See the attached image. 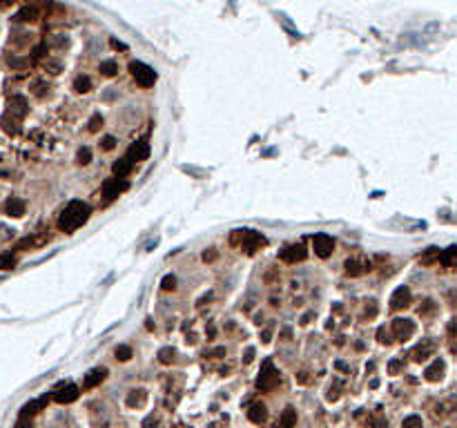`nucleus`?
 <instances>
[{"label":"nucleus","instance_id":"obj_37","mask_svg":"<svg viewBox=\"0 0 457 428\" xmlns=\"http://www.w3.org/2000/svg\"><path fill=\"white\" fill-rule=\"evenodd\" d=\"M143 428H156V419L154 417H148L143 421Z\"/></svg>","mask_w":457,"mask_h":428},{"label":"nucleus","instance_id":"obj_40","mask_svg":"<svg viewBox=\"0 0 457 428\" xmlns=\"http://www.w3.org/2000/svg\"><path fill=\"white\" fill-rule=\"evenodd\" d=\"M337 397H339V395H337V390H332V388L328 390V401H334V399H337Z\"/></svg>","mask_w":457,"mask_h":428},{"label":"nucleus","instance_id":"obj_4","mask_svg":"<svg viewBox=\"0 0 457 428\" xmlns=\"http://www.w3.org/2000/svg\"><path fill=\"white\" fill-rule=\"evenodd\" d=\"M279 384V372L274 370L272 362H266L263 368H261V375L257 379V388L259 390H272Z\"/></svg>","mask_w":457,"mask_h":428},{"label":"nucleus","instance_id":"obj_10","mask_svg":"<svg viewBox=\"0 0 457 428\" xmlns=\"http://www.w3.org/2000/svg\"><path fill=\"white\" fill-rule=\"evenodd\" d=\"M393 332H395V339L406 341V339L413 337V332H415V323H413L411 319H395L393 321Z\"/></svg>","mask_w":457,"mask_h":428},{"label":"nucleus","instance_id":"obj_35","mask_svg":"<svg viewBox=\"0 0 457 428\" xmlns=\"http://www.w3.org/2000/svg\"><path fill=\"white\" fill-rule=\"evenodd\" d=\"M388 370H391V375H397V372L401 370V362H399V359H393L391 366H388Z\"/></svg>","mask_w":457,"mask_h":428},{"label":"nucleus","instance_id":"obj_31","mask_svg":"<svg viewBox=\"0 0 457 428\" xmlns=\"http://www.w3.org/2000/svg\"><path fill=\"white\" fill-rule=\"evenodd\" d=\"M401 428H422V417H417V415H411V417L404 419Z\"/></svg>","mask_w":457,"mask_h":428},{"label":"nucleus","instance_id":"obj_9","mask_svg":"<svg viewBox=\"0 0 457 428\" xmlns=\"http://www.w3.org/2000/svg\"><path fill=\"white\" fill-rule=\"evenodd\" d=\"M279 256L285 261V264H297V261H303L306 259V248L301 243H292V246H285Z\"/></svg>","mask_w":457,"mask_h":428},{"label":"nucleus","instance_id":"obj_27","mask_svg":"<svg viewBox=\"0 0 457 428\" xmlns=\"http://www.w3.org/2000/svg\"><path fill=\"white\" fill-rule=\"evenodd\" d=\"M176 357V352L172 350V348H161L158 350V359H161V364H172Z\"/></svg>","mask_w":457,"mask_h":428},{"label":"nucleus","instance_id":"obj_25","mask_svg":"<svg viewBox=\"0 0 457 428\" xmlns=\"http://www.w3.org/2000/svg\"><path fill=\"white\" fill-rule=\"evenodd\" d=\"M435 259H440V250L437 248H428L426 250V254L424 256H419V264H424V266H428V264H432Z\"/></svg>","mask_w":457,"mask_h":428},{"label":"nucleus","instance_id":"obj_23","mask_svg":"<svg viewBox=\"0 0 457 428\" xmlns=\"http://www.w3.org/2000/svg\"><path fill=\"white\" fill-rule=\"evenodd\" d=\"M346 272H348L350 277H359V274H364V272H366V268L359 264V261L348 259V261H346Z\"/></svg>","mask_w":457,"mask_h":428},{"label":"nucleus","instance_id":"obj_5","mask_svg":"<svg viewBox=\"0 0 457 428\" xmlns=\"http://www.w3.org/2000/svg\"><path fill=\"white\" fill-rule=\"evenodd\" d=\"M266 246V239L259 234V232H254V230H243V236H241V243H239V248L241 250H246L248 254H254L257 250H261Z\"/></svg>","mask_w":457,"mask_h":428},{"label":"nucleus","instance_id":"obj_34","mask_svg":"<svg viewBox=\"0 0 457 428\" xmlns=\"http://www.w3.org/2000/svg\"><path fill=\"white\" fill-rule=\"evenodd\" d=\"M174 288H176V277L167 274V277L163 279V290H174Z\"/></svg>","mask_w":457,"mask_h":428},{"label":"nucleus","instance_id":"obj_33","mask_svg":"<svg viewBox=\"0 0 457 428\" xmlns=\"http://www.w3.org/2000/svg\"><path fill=\"white\" fill-rule=\"evenodd\" d=\"M101 148L105 150V152H112L114 148H116V138H114V136H103V140H101Z\"/></svg>","mask_w":457,"mask_h":428},{"label":"nucleus","instance_id":"obj_6","mask_svg":"<svg viewBox=\"0 0 457 428\" xmlns=\"http://www.w3.org/2000/svg\"><path fill=\"white\" fill-rule=\"evenodd\" d=\"M312 250H315L317 256L328 259V256L332 254V250H334V239H332V236H328V234H324V232H319V234L312 236Z\"/></svg>","mask_w":457,"mask_h":428},{"label":"nucleus","instance_id":"obj_1","mask_svg":"<svg viewBox=\"0 0 457 428\" xmlns=\"http://www.w3.org/2000/svg\"><path fill=\"white\" fill-rule=\"evenodd\" d=\"M89 214H91V210H89L87 203H83V201H71V203L63 210L60 219H58L60 232H67V234L74 232L76 228H81L83 223H87Z\"/></svg>","mask_w":457,"mask_h":428},{"label":"nucleus","instance_id":"obj_19","mask_svg":"<svg viewBox=\"0 0 457 428\" xmlns=\"http://www.w3.org/2000/svg\"><path fill=\"white\" fill-rule=\"evenodd\" d=\"M112 172H114V176L123 179V176H127V174L132 172V163L127 161V158H118V161L112 165Z\"/></svg>","mask_w":457,"mask_h":428},{"label":"nucleus","instance_id":"obj_12","mask_svg":"<svg viewBox=\"0 0 457 428\" xmlns=\"http://www.w3.org/2000/svg\"><path fill=\"white\" fill-rule=\"evenodd\" d=\"M408 303H411V288H408V286H399L391 297V308L401 310V308H406Z\"/></svg>","mask_w":457,"mask_h":428},{"label":"nucleus","instance_id":"obj_18","mask_svg":"<svg viewBox=\"0 0 457 428\" xmlns=\"http://www.w3.org/2000/svg\"><path fill=\"white\" fill-rule=\"evenodd\" d=\"M430 354H432V344L430 341H424V344H419L415 350H413V359H415V362H424Z\"/></svg>","mask_w":457,"mask_h":428},{"label":"nucleus","instance_id":"obj_38","mask_svg":"<svg viewBox=\"0 0 457 428\" xmlns=\"http://www.w3.org/2000/svg\"><path fill=\"white\" fill-rule=\"evenodd\" d=\"M217 259V252H203V261H214Z\"/></svg>","mask_w":457,"mask_h":428},{"label":"nucleus","instance_id":"obj_20","mask_svg":"<svg viewBox=\"0 0 457 428\" xmlns=\"http://www.w3.org/2000/svg\"><path fill=\"white\" fill-rule=\"evenodd\" d=\"M145 399H148V393H145V390H132V393L127 395V406H130V408L143 406Z\"/></svg>","mask_w":457,"mask_h":428},{"label":"nucleus","instance_id":"obj_22","mask_svg":"<svg viewBox=\"0 0 457 428\" xmlns=\"http://www.w3.org/2000/svg\"><path fill=\"white\" fill-rule=\"evenodd\" d=\"M455 254H457V248H455V246H450V248L444 250V252H440V261H442V264L446 266V268H450V266L455 264Z\"/></svg>","mask_w":457,"mask_h":428},{"label":"nucleus","instance_id":"obj_42","mask_svg":"<svg viewBox=\"0 0 457 428\" xmlns=\"http://www.w3.org/2000/svg\"><path fill=\"white\" fill-rule=\"evenodd\" d=\"M112 47H116V50H127L123 42H118V40H112Z\"/></svg>","mask_w":457,"mask_h":428},{"label":"nucleus","instance_id":"obj_26","mask_svg":"<svg viewBox=\"0 0 457 428\" xmlns=\"http://www.w3.org/2000/svg\"><path fill=\"white\" fill-rule=\"evenodd\" d=\"M14 268H16V256L0 254V270H14Z\"/></svg>","mask_w":457,"mask_h":428},{"label":"nucleus","instance_id":"obj_3","mask_svg":"<svg viewBox=\"0 0 457 428\" xmlns=\"http://www.w3.org/2000/svg\"><path fill=\"white\" fill-rule=\"evenodd\" d=\"M78 386H74V384H69V382H60L56 388L52 390V399L54 401H58V403H71V401H76L78 399Z\"/></svg>","mask_w":457,"mask_h":428},{"label":"nucleus","instance_id":"obj_32","mask_svg":"<svg viewBox=\"0 0 457 428\" xmlns=\"http://www.w3.org/2000/svg\"><path fill=\"white\" fill-rule=\"evenodd\" d=\"M101 127H103V116L101 114H94L89 118V132H99Z\"/></svg>","mask_w":457,"mask_h":428},{"label":"nucleus","instance_id":"obj_39","mask_svg":"<svg viewBox=\"0 0 457 428\" xmlns=\"http://www.w3.org/2000/svg\"><path fill=\"white\" fill-rule=\"evenodd\" d=\"M252 354H254V348H248V352H246V359H243V362H246V364H250V362H252Z\"/></svg>","mask_w":457,"mask_h":428},{"label":"nucleus","instance_id":"obj_2","mask_svg":"<svg viewBox=\"0 0 457 428\" xmlns=\"http://www.w3.org/2000/svg\"><path fill=\"white\" fill-rule=\"evenodd\" d=\"M130 72H132L134 81L141 85V87H152V85L156 83V72L152 69L150 65H145V63L134 60V63H130Z\"/></svg>","mask_w":457,"mask_h":428},{"label":"nucleus","instance_id":"obj_43","mask_svg":"<svg viewBox=\"0 0 457 428\" xmlns=\"http://www.w3.org/2000/svg\"><path fill=\"white\" fill-rule=\"evenodd\" d=\"M14 3H18V0H0V5H3V7H9V5H14Z\"/></svg>","mask_w":457,"mask_h":428},{"label":"nucleus","instance_id":"obj_14","mask_svg":"<svg viewBox=\"0 0 457 428\" xmlns=\"http://www.w3.org/2000/svg\"><path fill=\"white\" fill-rule=\"evenodd\" d=\"M105 375H107V368H94V370H89L87 375H85V379H83V386L85 388H96L103 382V379H105Z\"/></svg>","mask_w":457,"mask_h":428},{"label":"nucleus","instance_id":"obj_36","mask_svg":"<svg viewBox=\"0 0 457 428\" xmlns=\"http://www.w3.org/2000/svg\"><path fill=\"white\" fill-rule=\"evenodd\" d=\"M377 339H379L381 344H388V341H391V339H388V332H386V328H379V330H377Z\"/></svg>","mask_w":457,"mask_h":428},{"label":"nucleus","instance_id":"obj_24","mask_svg":"<svg viewBox=\"0 0 457 428\" xmlns=\"http://www.w3.org/2000/svg\"><path fill=\"white\" fill-rule=\"evenodd\" d=\"M74 89L78 91V94H87V91L91 89V81L87 76H78L74 81Z\"/></svg>","mask_w":457,"mask_h":428},{"label":"nucleus","instance_id":"obj_21","mask_svg":"<svg viewBox=\"0 0 457 428\" xmlns=\"http://www.w3.org/2000/svg\"><path fill=\"white\" fill-rule=\"evenodd\" d=\"M297 424V411L295 408H285L281 415V428H292Z\"/></svg>","mask_w":457,"mask_h":428},{"label":"nucleus","instance_id":"obj_16","mask_svg":"<svg viewBox=\"0 0 457 428\" xmlns=\"http://www.w3.org/2000/svg\"><path fill=\"white\" fill-rule=\"evenodd\" d=\"M248 419L252 421V424H263V421L268 419V408L263 406V403H252L248 411Z\"/></svg>","mask_w":457,"mask_h":428},{"label":"nucleus","instance_id":"obj_8","mask_svg":"<svg viewBox=\"0 0 457 428\" xmlns=\"http://www.w3.org/2000/svg\"><path fill=\"white\" fill-rule=\"evenodd\" d=\"M150 156V143L148 140H136V143L130 145V150H127V161L130 163H141V161H148Z\"/></svg>","mask_w":457,"mask_h":428},{"label":"nucleus","instance_id":"obj_13","mask_svg":"<svg viewBox=\"0 0 457 428\" xmlns=\"http://www.w3.org/2000/svg\"><path fill=\"white\" fill-rule=\"evenodd\" d=\"M3 212L7 214V217H14V219L22 217V214H25V201H22V199H16V197H11V199L5 201Z\"/></svg>","mask_w":457,"mask_h":428},{"label":"nucleus","instance_id":"obj_17","mask_svg":"<svg viewBox=\"0 0 457 428\" xmlns=\"http://www.w3.org/2000/svg\"><path fill=\"white\" fill-rule=\"evenodd\" d=\"M442 372H444V364L440 362V359H435V362H432L428 368H426V379H428V382H440L442 379Z\"/></svg>","mask_w":457,"mask_h":428},{"label":"nucleus","instance_id":"obj_7","mask_svg":"<svg viewBox=\"0 0 457 428\" xmlns=\"http://www.w3.org/2000/svg\"><path fill=\"white\" fill-rule=\"evenodd\" d=\"M127 187H130V183H127L125 179H118V176H114V179H107L105 183H103V197L112 201V199H116L118 194H123Z\"/></svg>","mask_w":457,"mask_h":428},{"label":"nucleus","instance_id":"obj_41","mask_svg":"<svg viewBox=\"0 0 457 428\" xmlns=\"http://www.w3.org/2000/svg\"><path fill=\"white\" fill-rule=\"evenodd\" d=\"M297 382H299V384H306V382H308V372H299V377H297Z\"/></svg>","mask_w":457,"mask_h":428},{"label":"nucleus","instance_id":"obj_30","mask_svg":"<svg viewBox=\"0 0 457 428\" xmlns=\"http://www.w3.org/2000/svg\"><path fill=\"white\" fill-rule=\"evenodd\" d=\"M114 354H116L118 362H127V359L132 357V348L130 346H118L116 350H114Z\"/></svg>","mask_w":457,"mask_h":428},{"label":"nucleus","instance_id":"obj_29","mask_svg":"<svg viewBox=\"0 0 457 428\" xmlns=\"http://www.w3.org/2000/svg\"><path fill=\"white\" fill-rule=\"evenodd\" d=\"M101 72L105 76H114L118 72V65L114 63V60H105V63H101Z\"/></svg>","mask_w":457,"mask_h":428},{"label":"nucleus","instance_id":"obj_28","mask_svg":"<svg viewBox=\"0 0 457 428\" xmlns=\"http://www.w3.org/2000/svg\"><path fill=\"white\" fill-rule=\"evenodd\" d=\"M89 161H91V150H89V148H81V150H78L76 163H78V165H87Z\"/></svg>","mask_w":457,"mask_h":428},{"label":"nucleus","instance_id":"obj_15","mask_svg":"<svg viewBox=\"0 0 457 428\" xmlns=\"http://www.w3.org/2000/svg\"><path fill=\"white\" fill-rule=\"evenodd\" d=\"M38 16H40V9L36 7V5H27V7H22V9L14 16V20H16V22H34Z\"/></svg>","mask_w":457,"mask_h":428},{"label":"nucleus","instance_id":"obj_11","mask_svg":"<svg viewBox=\"0 0 457 428\" xmlns=\"http://www.w3.org/2000/svg\"><path fill=\"white\" fill-rule=\"evenodd\" d=\"M27 114V101L22 96H14L7 103V118L11 116V121H20Z\"/></svg>","mask_w":457,"mask_h":428}]
</instances>
